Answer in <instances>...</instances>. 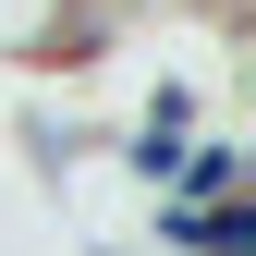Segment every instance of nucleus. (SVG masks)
Here are the masks:
<instances>
[{
  "mask_svg": "<svg viewBox=\"0 0 256 256\" xmlns=\"http://www.w3.org/2000/svg\"><path fill=\"white\" fill-rule=\"evenodd\" d=\"M171 208H244V134H232V122H208V134L183 146V171H171Z\"/></svg>",
  "mask_w": 256,
  "mask_h": 256,
  "instance_id": "1",
  "label": "nucleus"
},
{
  "mask_svg": "<svg viewBox=\"0 0 256 256\" xmlns=\"http://www.w3.org/2000/svg\"><path fill=\"white\" fill-rule=\"evenodd\" d=\"M24 158H37V171L61 183V171L86 158V122H74V110H24Z\"/></svg>",
  "mask_w": 256,
  "mask_h": 256,
  "instance_id": "2",
  "label": "nucleus"
}]
</instances>
